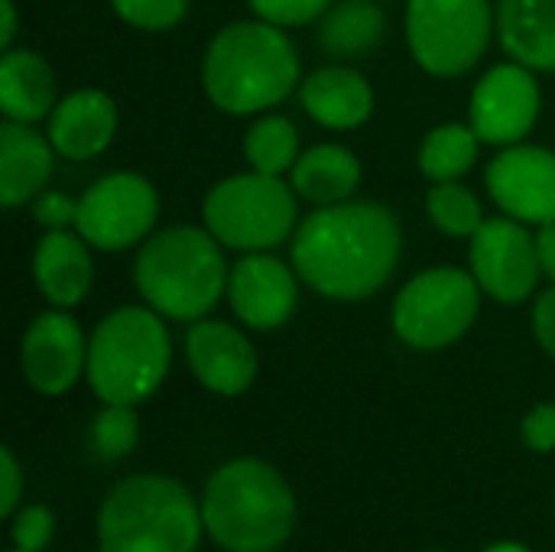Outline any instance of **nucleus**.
<instances>
[{"mask_svg": "<svg viewBox=\"0 0 555 552\" xmlns=\"http://www.w3.org/2000/svg\"><path fill=\"white\" fill-rule=\"evenodd\" d=\"M20 368L26 384L42 397L68 394L88 368V342L65 309L33 319L20 345Z\"/></svg>", "mask_w": 555, "mask_h": 552, "instance_id": "nucleus-13", "label": "nucleus"}, {"mask_svg": "<svg viewBox=\"0 0 555 552\" xmlns=\"http://www.w3.org/2000/svg\"><path fill=\"white\" fill-rule=\"evenodd\" d=\"M159 215L150 179L137 172H111L78 198V234L98 251H127L140 244Z\"/></svg>", "mask_w": 555, "mask_h": 552, "instance_id": "nucleus-10", "label": "nucleus"}, {"mask_svg": "<svg viewBox=\"0 0 555 552\" xmlns=\"http://www.w3.org/2000/svg\"><path fill=\"white\" fill-rule=\"evenodd\" d=\"M88 241L72 231H46L33 254V273L39 283V293L55 309L78 306L91 290V254L85 247Z\"/></svg>", "mask_w": 555, "mask_h": 552, "instance_id": "nucleus-18", "label": "nucleus"}, {"mask_svg": "<svg viewBox=\"0 0 555 552\" xmlns=\"http://www.w3.org/2000/svg\"><path fill=\"white\" fill-rule=\"evenodd\" d=\"M33 215L46 231H65L68 224L78 221V202L68 198L65 192H39Z\"/></svg>", "mask_w": 555, "mask_h": 552, "instance_id": "nucleus-32", "label": "nucleus"}, {"mask_svg": "<svg viewBox=\"0 0 555 552\" xmlns=\"http://www.w3.org/2000/svg\"><path fill=\"white\" fill-rule=\"evenodd\" d=\"M481 309V286L468 270L433 267L413 277L393 299V332L420 351L455 345Z\"/></svg>", "mask_w": 555, "mask_h": 552, "instance_id": "nucleus-8", "label": "nucleus"}, {"mask_svg": "<svg viewBox=\"0 0 555 552\" xmlns=\"http://www.w3.org/2000/svg\"><path fill=\"white\" fill-rule=\"evenodd\" d=\"M533 332H537V342L540 348L555 358V286L546 290L540 299H537V309H533Z\"/></svg>", "mask_w": 555, "mask_h": 552, "instance_id": "nucleus-35", "label": "nucleus"}, {"mask_svg": "<svg viewBox=\"0 0 555 552\" xmlns=\"http://www.w3.org/2000/svg\"><path fill=\"white\" fill-rule=\"evenodd\" d=\"M498 36L514 62L555 72V0H501Z\"/></svg>", "mask_w": 555, "mask_h": 552, "instance_id": "nucleus-22", "label": "nucleus"}, {"mask_svg": "<svg viewBox=\"0 0 555 552\" xmlns=\"http://www.w3.org/2000/svg\"><path fill=\"white\" fill-rule=\"evenodd\" d=\"M524 442L533 452H555V403H537L524 416Z\"/></svg>", "mask_w": 555, "mask_h": 552, "instance_id": "nucleus-33", "label": "nucleus"}, {"mask_svg": "<svg viewBox=\"0 0 555 552\" xmlns=\"http://www.w3.org/2000/svg\"><path fill=\"white\" fill-rule=\"evenodd\" d=\"M189 368L218 397H241L257 377V351L234 325L198 319L185 335Z\"/></svg>", "mask_w": 555, "mask_h": 552, "instance_id": "nucleus-16", "label": "nucleus"}, {"mask_svg": "<svg viewBox=\"0 0 555 552\" xmlns=\"http://www.w3.org/2000/svg\"><path fill=\"white\" fill-rule=\"evenodd\" d=\"M228 299L244 325L257 332H270L289 322L299 290L293 270L283 260L254 251L234 264L228 277Z\"/></svg>", "mask_w": 555, "mask_h": 552, "instance_id": "nucleus-15", "label": "nucleus"}, {"mask_svg": "<svg viewBox=\"0 0 555 552\" xmlns=\"http://www.w3.org/2000/svg\"><path fill=\"white\" fill-rule=\"evenodd\" d=\"M488 192L501 211L527 224L555 221V153L546 146L514 143L491 159Z\"/></svg>", "mask_w": 555, "mask_h": 552, "instance_id": "nucleus-14", "label": "nucleus"}, {"mask_svg": "<svg viewBox=\"0 0 555 552\" xmlns=\"http://www.w3.org/2000/svg\"><path fill=\"white\" fill-rule=\"evenodd\" d=\"M306 114L332 130L361 127L374 111V91L367 78L345 65H328L312 72L299 88Z\"/></svg>", "mask_w": 555, "mask_h": 552, "instance_id": "nucleus-19", "label": "nucleus"}, {"mask_svg": "<svg viewBox=\"0 0 555 552\" xmlns=\"http://www.w3.org/2000/svg\"><path fill=\"white\" fill-rule=\"evenodd\" d=\"M10 537L13 547L23 552H42L52 543L55 534V517L46 504H26L10 517Z\"/></svg>", "mask_w": 555, "mask_h": 552, "instance_id": "nucleus-30", "label": "nucleus"}, {"mask_svg": "<svg viewBox=\"0 0 555 552\" xmlns=\"http://www.w3.org/2000/svg\"><path fill=\"white\" fill-rule=\"evenodd\" d=\"M0 13H3V26H0V46L3 52L13 46V36H16V10H13V0H0Z\"/></svg>", "mask_w": 555, "mask_h": 552, "instance_id": "nucleus-37", "label": "nucleus"}, {"mask_svg": "<svg viewBox=\"0 0 555 552\" xmlns=\"http://www.w3.org/2000/svg\"><path fill=\"white\" fill-rule=\"evenodd\" d=\"M0 468H3V504H0V517H13L20 511V495H23V472L20 462L10 449L0 452Z\"/></svg>", "mask_w": 555, "mask_h": 552, "instance_id": "nucleus-34", "label": "nucleus"}, {"mask_svg": "<svg viewBox=\"0 0 555 552\" xmlns=\"http://www.w3.org/2000/svg\"><path fill=\"white\" fill-rule=\"evenodd\" d=\"M7 552H23V550H16V547H13V550H7Z\"/></svg>", "mask_w": 555, "mask_h": 552, "instance_id": "nucleus-39", "label": "nucleus"}, {"mask_svg": "<svg viewBox=\"0 0 555 552\" xmlns=\"http://www.w3.org/2000/svg\"><path fill=\"white\" fill-rule=\"evenodd\" d=\"M0 107L7 120L36 124L55 111V72L33 49H7L0 59Z\"/></svg>", "mask_w": 555, "mask_h": 552, "instance_id": "nucleus-21", "label": "nucleus"}, {"mask_svg": "<svg viewBox=\"0 0 555 552\" xmlns=\"http://www.w3.org/2000/svg\"><path fill=\"white\" fill-rule=\"evenodd\" d=\"M244 156H247V163L257 172L283 176L302 156L299 153V130H296V124L289 117H283V114L260 117L247 130V137H244Z\"/></svg>", "mask_w": 555, "mask_h": 552, "instance_id": "nucleus-26", "label": "nucleus"}, {"mask_svg": "<svg viewBox=\"0 0 555 552\" xmlns=\"http://www.w3.org/2000/svg\"><path fill=\"white\" fill-rule=\"evenodd\" d=\"M537 257H540L543 273L555 283V221L540 224V234H537Z\"/></svg>", "mask_w": 555, "mask_h": 552, "instance_id": "nucleus-36", "label": "nucleus"}, {"mask_svg": "<svg viewBox=\"0 0 555 552\" xmlns=\"http://www.w3.org/2000/svg\"><path fill=\"white\" fill-rule=\"evenodd\" d=\"M117 130V107L104 91L85 88L68 94L49 114V140L65 159H91L104 153Z\"/></svg>", "mask_w": 555, "mask_h": 552, "instance_id": "nucleus-17", "label": "nucleus"}, {"mask_svg": "<svg viewBox=\"0 0 555 552\" xmlns=\"http://www.w3.org/2000/svg\"><path fill=\"white\" fill-rule=\"evenodd\" d=\"M221 241L202 228H166L150 238L133 264V280L150 309L166 319L198 322L228 293Z\"/></svg>", "mask_w": 555, "mask_h": 552, "instance_id": "nucleus-5", "label": "nucleus"}, {"mask_svg": "<svg viewBox=\"0 0 555 552\" xmlns=\"http://www.w3.org/2000/svg\"><path fill=\"white\" fill-rule=\"evenodd\" d=\"M384 10L371 0H345L338 7H328L322 26H319V42L328 55L338 59H358L371 52L384 39Z\"/></svg>", "mask_w": 555, "mask_h": 552, "instance_id": "nucleus-24", "label": "nucleus"}, {"mask_svg": "<svg viewBox=\"0 0 555 552\" xmlns=\"http://www.w3.org/2000/svg\"><path fill=\"white\" fill-rule=\"evenodd\" d=\"M202 534V501L169 475H130L98 508L101 552H195Z\"/></svg>", "mask_w": 555, "mask_h": 552, "instance_id": "nucleus-4", "label": "nucleus"}, {"mask_svg": "<svg viewBox=\"0 0 555 552\" xmlns=\"http://www.w3.org/2000/svg\"><path fill=\"white\" fill-rule=\"evenodd\" d=\"M426 208L433 224L449 238H475V231L485 224L478 195L459 182H436L426 195Z\"/></svg>", "mask_w": 555, "mask_h": 552, "instance_id": "nucleus-27", "label": "nucleus"}, {"mask_svg": "<svg viewBox=\"0 0 555 552\" xmlns=\"http://www.w3.org/2000/svg\"><path fill=\"white\" fill-rule=\"evenodd\" d=\"M140 420L127 403H104V410L91 423V449L104 462H117L137 449Z\"/></svg>", "mask_w": 555, "mask_h": 552, "instance_id": "nucleus-28", "label": "nucleus"}, {"mask_svg": "<svg viewBox=\"0 0 555 552\" xmlns=\"http://www.w3.org/2000/svg\"><path fill=\"white\" fill-rule=\"evenodd\" d=\"M429 552H446V550H429Z\"/></svg>", "mask_w": 555, "mask_h": 552, "instance_id": "nucleus-40", "label": "nucleus"}, {"mask_svg": "<svg viewBox=\"0 0 555 552\" xmlns=\"http://www.w3.org/2000/svg\"><path fill=\"white\" fill-rule=\"evenodd\" d=\"M257 20L273 26H306L328 13L332 0H247Z\"/></svg>", "mask_w": 555, "mask_h": 552, "instance_id": "nucleus-31", "label": "nucleus"}, {"mask_svg": "<svg viewBox=\"0 0 555 552\" xmlns=\"http://www.w3.org/2000/svg\"><path fill=\"white\" fill-rule=\"evenodd\" d=\"M478 133L465 124H439L420 146V169L433 182H455L478 159Z\"/></svg>", "mask_w": 555, "mask_h": 552, "instance_id": "nucleus-25", "label": "nucleus"}, {"mask_svg": "<svg viewBox=\"0 0 555 552\" xmlns=\"http://www.w3.org/2000/svg\"><path fill=\"white\" fill-rule=\"evenodd\" d=\"M98 552H101V550H98Z\"/></svg>", "mask_w": 555, "mask_h": 552, "instance_id": "nucleus-41", "label": "nucleus"}, {"mask_svg": "<svg viewBox=\"0 0 555 552\" xmlns=\"http://www.w3.org/2000/svg\"><path fill=\"white\" fill-rule=\"evenodd\" d=\"M540 117V85L520 62L494 65L472 94V127L485 143L514 146Z\"/></svg>", "mask_w": 555, "mask_h": 552, "instance_id": "nucleus-12", "label": "nucleus"}, {"mask_svg": "<svg viewBox=\"0 0 555 552\" xmlns=\"http://www.w3.org/2000/svg\"><path fill=\"white\" fill-rule=\"evenodd\" d=\"M400 218L380 202H338L312 211L293 234V267L322 296H374L397 270Z\"/></svg>", "mask_w": 555, "mask_h": 552, "instance_id": "nucleus-1", "label": "nucleus"}, {"mask_svg": "<svg viewBox=\"0 0 555 552\" xmlns=\"http://www.w3.org/2000/svg\"><path fill=\"white\" fill-rule=\"evenodd\" d=\"M299 81V55L283 26L244 20L224 26L202 62V85L215 107L257 114L280 104Z\"/></svg>", "mask_w": 555, "mask_h": 552, "instance_id": "nucleus-3", "label": "nucleus"}, {"mask_svg": "<svg viewBox=\"0 0 555 552\" xmlns=\"http://www.w3.org/2000/svg\"><path fill=\"white\" fill-rule=\"evenodd\" d=\"M52 140L29 130V124L3 120L0 127V202L16 208L39 192L52 176Z\"/></svg>", "mask_w": 555, "mask_h": 552, "instance_id": "nucleus-20", "label": "nucleus"}, {"mask_svg": "<svg viewBox=\"0 0 555 552\" xmlns=\"http://www.w3.org/2000/svg\"><path fill=\"white\" fill-rule=\"evenodd\" d=\"M472 277L491 299L507 306L524 303L543 277L537 234L511 215L485 221L472 238Z\"/></svg>", "mask_w": 555, "mask_h": 552, "instance_id": "nucleus-11", "label": "nucleus"}, {"mask_svg": "<svg viewBox=\"0 0 555 552\" xmlns=\"http://www.w3.org/2000/svg\"><path fill=\"white\" fill-rule=\"evenodd\" d=\"M205 534L224 552H276L296 527L289 482L260 459L224 462L202 491Z\"/></svg>", "mask_w": 555, "mask_h": 552, "instance_id": "nucleus-2", "label": "nucleus"}, {"mask_svg": "<svg viewBox=\"0 0 555 552\" xmlns=\"http://www.w3.org/2000/svg\"><path fill=\"white\" fill-rule=\"evenodd\" d=\"M111 3L117 16L137 29H169L189 10V0H111Z\"/></svg>", "mask_w": 555, "mask_h": 552, "instance_id": "nucleus-29", "label": "nucleus"}, {"mask_svg": "<svg viewBox=\"0 0 555 552\" xmlns=\"http://www.w3.org/2000/svg\"><path fill=\"white\" fill-rule=\"evenodd\" d=\"M481 552H533V550H527L524 543H514V540H501V543H491L488 550H481Z\"/></svg>", "mask_w": 555, "mask_h": 552, "instance_id": "nucleus-38", "label": "nucleus"}, {"mask_svg": "<svg viewBox=\"0 0 555 552\" xmlns=\"http://www.w3.org/2000/svg\"><path fill=\"white\" fill-rule=\"evenodd\" d=\"M361 185V163L348 146L319 143L293 166V189L315 205H338Z\"/></svg>", "mask_w": 555, "mask_h": 552, "instance_id": "nucleus-23", "label": "nucleus"}, {"mask_svg": "<svg viewBox=\"0 0 555 552\" xmlns=\"http://www.w3.org/2000/svg\"><path fill=\"white\" fill-rule=\"evenodd\" d=\"M205 228L234 251L280 247L296 228V195L280 176L244 172L218 182L202 205Z\"/></svg>", "mask_w": 555, "mask_h": 552, "instance_id": "nucleus-7", "label": "nucleus"}, {"mask_svg": "<svg viewBox=\"0 0 555 552\" xmlns=\"http://www.w3.org/2000/svg\"><path fill=\"white\" fill-rule=\"evenodd\" d=\"M491 33V0H406V42L429 75L455 78L475 68Z\"/></svg>", "mask_w": 555, "mask_h": 552, "instance_id": "nucleus-9", "label": "nucleus"}, {"mask_svg": "<svg viewBox=\"0 0 555 552\" xmlns=\"http://www.w3.org/2000/svg\"><path fill=\"white\" fill-rule=\"evenodd\" d=\"M172 342L156 309L124 306L104 316L88 342V384L101 403L137 407L169 374Z\"/></svg>", "mask_w": 555, "mask_h": 552, "instance_id": "nucleus-6", "label": "nucleus"}]
</instances>
